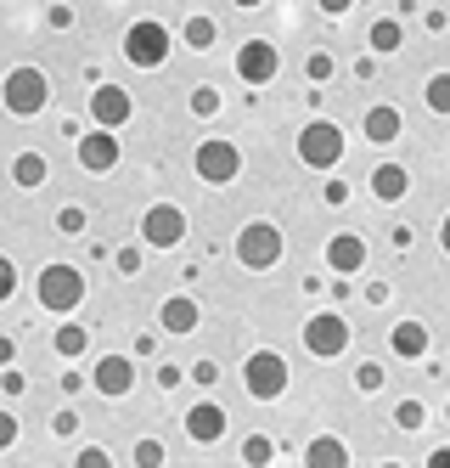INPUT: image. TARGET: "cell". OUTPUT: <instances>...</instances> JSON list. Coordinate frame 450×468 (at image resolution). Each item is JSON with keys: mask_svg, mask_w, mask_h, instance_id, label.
Listing matches in <instances>:
<instances>
[{"mask_svg": "<svg viewBox=\"0 0 450 468\" xmlns=\"http://www.w3.org/2000/svg\"><path fill=\"white\" fill-rule=\"evenodd\" d=\"M0 102H6V113L17 119H34L51 108V74L34 69V62H23V69H12L6 80H0Z\"/></svg>", "mask_w": 450, "mask_h": 468, "instance_id": "1", "label": "cell"}, {"mask_svg": "<svg viewBox=\"0 0 450 468\" xmlns=\"http://www.w3.org/2000/svg\"><path fill=\"white\" fill-rule=\"evenodd\" d=\"M34 293H40V305L46 311H57V316H68V311H79L85 305V271L79 265H46L40 277H34Z\"/></svg>", "mask_w": 450, "mask_h": 468, "instance_id": "2", "label": "cell"}, {"mask_svg": "<svg viewBox=\"0 0 450 468\" xmlns=\"http://www.w3.org/2000/svg\"><path fill=\"white\" fill-rule=\"evenodd\" d=\"M175 51V35L158 23V17H141L124 28V62L130 69H163V57Z\"/></svg>", "mask_w": 450, "mask_h": 468, "instance_id": "3", "label": "cell"}, {"mask_svg": "<svg viewBox=\"0 0 450 468\" xmlns=\"http://www.w3.org/2000/svg\"><path fill=\"white\" fill-rule=\"evenodd\" d=\"M282 249H288V238H282L276 220H248L236 231V260L248 265V271H270V265L282 260Z\"/></svg>", "mask_w": 450, "mask_h": 468, "instance_id": "4", "label": "cell"}, {"mask_svg": "<svg viewBox=\"0 0 450 468\" xmlns=\"http://www.w3.org/2000/svg\"><path fill=\"white\" fill-rule=\"evenodd\" d=\"M192 170H197V181H203V186H231V181L242 176V147H236V142H225V136H209V142H197Z\"/></svg>", "mask_w": 450, "mask_h": 468, "instance_id": "5", "label": "cell"}, {"mask_svg": "<svg viewBox=\"0 0 450 468\" xmlns=\"http://www.w3.org/2000/svg\"><path fill=\"white\" fill-rule=\"evenodd\" d=\"M343 130L338 124H327V119H309L304 130H298V158L309 164V170H338V158H343Z\"/></svg>", "mask_w": 450, "mask_h": 468, "instance_id": "6", "label": "cell"}, {"mask_svg": "<svg viewBox=\"0 0 450 468\" xmlns=\"http://www.w3.org/2000/svg\"><path fill=\"white\" fill-rule=\"evenodd\" d=\"M288 361L276 356V350H254L248 356V367H242V384H248V395L254 400H282L288 395Z\"/></svg>", "mask_w": 450, "mask_h": 468, "instance_id": "7", "label": "cell"}, {"mask_svg": "<svg viewBox=\"0 0 450 468\" xmlns=\"http://www.w3.org/2000/svg\"><path fill=\"white\" fill-rule=\"evenodd\" d=\"M186 231H192V220H186L181 204H152V209L141 215V243H147V249H181Z\"/></svg>", "mask_w": 450, "mask_h": 468, "instance_id": "8", "label": "cell"}, {"mask_svg": "<svg viewBox=\"0 0 450 468\" xmlns=\"http://www.w3.org/2000/svg\"><path fill=\"white\" fill-rule=\"evenodd\" d=\"M304 350L309 356H343L350 350V322H343L338 311H316L304 322Z\"/></svg>", "mask_w": 450, "mask_h": 468, "instance_id": "9", "label": "cell"}, {"mask_svg": "<svg viewBox=\"0 0 450 468\" xmlns=\"http://www.w3.org/2000/svg\"><path fill=\"white\" fill-rule=\"evenodd\" d=\"M276 74H282V51H276L270 40H242V51H236V80L242 85H270Z\"/></svg>", "mask_w": 450, "mask_h": 468, "instance_id": "10", "label": "cell"}, {"mask_svg": "<svg viewBox=\"0 0 450 468\" xmlns=\"http://www.w3.org/2000/svg\"><path fill=\"white\" fill-rule=\"evenodd\" d=\"M74 158H79V170H90V176H108V170H119V136L96 124L90 136H79V142H74Z\"/></svg>", "mask_w": 450, "mask_h": 468, "instance_id": "11", "label": "cell"}, {"mask_svg": "<svg viewBox=\"0 0 450 468\" xmlns=\"http://www.w3.org/2000/svg\"><path fill=\"white\" fill-rule=\"evenodd\" d=\"M181 423H186V441H192V446H215V441H225L231 412L220 407V400H197V407H192Z\"/></svg>", "mask_w": 450, "mask_h": 468, "instance_id": "12", "label": "cell"}, {"mask_svg": "<svg viewBox=\"0 0 450 468\" xmlns=\"http://www.w3.org/2000/svg\"><path fill=\"white\" fill-rule=\"evenodd\" d=\"M90 119H96L101 130L130 124V119H135V96H130L124 85H96V90H90Z\"/></svg>", "mask_w": 450, "mask_h": 468, "instance_id": "13", "label": "cell"}, {"mask_svg": "<svg viewBox=\"0 0 450 468\" xmlns=\"http://www.w3.org/2000/svg\"><path fill=\"white\" fill-rule=\"evenodd\" d=\"M366 260H372V249H366L361 231H332L327 238V271L355 277V271H366Z\"/></svg>", "mask_w": 450, "mask_h": 468, "instance_id": "14", "label": "cell"}, {"mask_svg": "<svg viewBox=\"0 0 450 468\" xmlns=\"http://www.w3.org/2000/svg\"><path fill=\"white\" fill-rule=\"evenodd\" d=\"M90 384H96V395L124 400V395L135 389V361H130V356H101V361L90 367Z\"/></svg>", "mask_w": 450, "mask_h": 468, "instance_id": "15", "label": "cell"}, {"mask_svg": "<svg viewBox=\"0 0 450 468\" xmlns=\"http://www.w3.org/2000/svg\"><path fill=\"white\" fill-rule=\"evenodd\" d=\"M361 136H366V142H377V147L400 142V136H405V113H400V108H389V102L366 108V113H361Z\"/></svg>", "mask_w": 450, "mask_h": 468, "instance_id": "16", "label": "cell"}, {"mask_svg": "<svg viewBox=\"0 0 450 468\" xmlns=\"http://www.w3.org/2000/svg\"><path fill=\"white\" fill-rule=\"evenodd\" d=\"M158 322H163V333H175V339H186V333H197L203 311H197V299H186V293H169L163 305H158Z\"/></svg>", "mask_w": 450, "mask_h": 468, "instance_id": "17", "label": "cell"}, {"mask_svg": "<svg viewBox=\"0 0 450 468\" xmlns=\"http://www.w3.org/2000/svg\"><path fill=\"white\" fill-rule=\"evenodd\" d=\"M366 186H372L377 204H400V197L411 192V170H405V164H377Z\"/></svg>", "mask_w": 450, "mask_h": 468, "instance_id": "18", "label": "cell"}, {"mask_svg": "<svg viewBox=\"0 0 450 468\" xmlns=\"http://www.w3.org/2000/svg\"><path fill=\"white\" fill-rule=\"evenodd\" d=\"M389 350H394L400 361L428 356V327H423V322H411V316H405V322H394V327H389Z\"/></svg>", "mask_w": 450, "mask_h": 468, "instance_id": "19", "label": "cell"}, {"mask_svg": "<svg viewBox=\"0 0 450 468\" xmlns=\"http://www.w3.org/2000/svg\"><path fill=\"white\" fill-rule=\"evenodd\" d=\"M304 463L309 468H343V463H350V446H343L338 434H316V441L304 446Z\"/></svg>", "mask_w": 450, "mask_h": 468, "instance_id": "20", "label": "cell"}, {"mask_svg": "<svg viewBox=\"0 0 450 468\" xmlns=\"http://www.w3.org/2000/svg\"><path fill=\"white\" fill-rule=\"evenodd\" d=\"M12 181H17L23 192L46 186V181H51V164H46V153H17V158H12Z\"/></svg>", "mask_w": 450, "mask_h": 468, "instance_id": "21", "label": "cell"}, {"mask_svg": "<svg viewBox=\"0 0 450 468\" xmlns=\"http://www.w3.org/2000/svg\"><path fill=\"white\" fill-rule=\"evenodd\" d=\"M366 46H372L377 57H394V51L405 46V28H400V17H377V23L366 28Z\"/></svg>", "mask_w": 450, "mask_h": 468, "instance_id": "22", "label": "cell"}, {"mask_svg": "<svg viewBox=\"0 0 450 468\" xmlns=\"http://www.w3.org/2000/svg\"><path fill=\"white\" fill-rule=\"evenodd\" d=\"M181 40H186L192 51H209V46L220 40V23H215L209 12H192V17L181 23Z\"/></svg>", "mask_w": 450, "mask_h": 468, "instance_id": "23", "label": "cell"}, {"mask_svg": "<svg viewBox=\"0 0 450 468\" xmlns=\"http://www.w3.org/2000/svg\"><path fill=\"white\" fill-rule=\"evenodd\" d=\"M51 345H57V356L74 361V356H85V350H90V327H85V322H62Z\"/></svg>", "mask_w": 450, "mask_h": 468, "instance_id": "24", "label": "cell"}, {"mask_svg": "<svg viewBox=\"0 0 450 468\" xmlns=\"http://www.w3.org/2000/svg\"><path fill=\"white\" fill-rule=\"evenodd\" d=\"M428 423V407H423V400H400V407H394V429H405V434H417Z\"/></svg>", "mask_w": 450, "mask_h": 468, "instance_id": "25", "label": "cell"}, {"mask_svg": "<svg viewBox=\"0 0 450 468\" xmlns=\"http://www.w3.org/2000/svg\"><path fill=\"white\" fill-rule=\"evenodd\" d=\"M423 102H428L434 113H450V74H434V80L423 85Z\"/></svg>", "mask_w": 450, "mask_h": 468, "instance_id": "26", "label": "cell"}, {"mask_svg": "<svg viewBox=\"0 0 450 468\" xmlns=\"http://www.w3.org/2000/svg\"><path fill=\"white\" fill-rule=\"evenodd\" d=\"M276 457V441H265V434H248V441H242V463H254V468H265Z\"/></svg>", "mask_w": 450, "mask_h": 468, "instance_id": "27", "label": "cell"}, {"mask_svg": "<svg viewBox=\"0 0 450 468\" xmlns=\"http://www.w3.org/2000/svg\"><path fill=\"white\" fill-rule=\"evenodd\" d=\"M220 102H225V96H220L215 85H197V90H192V113H197V119H215Z\"/></svg>", "mask_w": 450, "mask_h": 468, "instance_id": "28", "label": "cell"}, {"mask_svg": "<svg viewBox=\"0 0 450 468\" xmlns=\"http://www.w3.org/2000/svg\"><path fill=\"white\" fill-rule=\"evenodd\" d=\"M355 389H361V395H377V389H383V367H377V361H361V367H355Z\"/></svg>", "mask_w": 450, "mask_h": 468, "instance_id": "29", "label": "cell"}, {"mask_svg": "<svg viewBox=\"0 0 450 468\" xmlns=\"http://www.w3.org/2000/svg\"><path fill=\"white\" fill-rule=\"evenodd\" d=\"M304 74H309V85H327V80H332V57H327V51H309V57H304Z\"/></svg>", "mask_w": 450, "mask_h": 468, "instance_id": "30", "label": "cell"}, {"mask_svg": "<svg viewBox=\"0 0 450 468\" xmlns=\"http://www.w3.org/2000/svg\"><path fill=\"white\" fill-rule=\"evenodd\" d=\"M85 226H90V220H85V209H79V204H68V209L57 215V231H68V238H79Z\"/></svg>", "mask_w": 450, "mask_h": 468, "instance_id": "31", "label": "cell"}, {"mask_svg": "<svg viewBox=\"0 0 450 468\" xmlns=\"http://www.w3.org/2000/svg\"><path fill=\"white\" fill-rule=\"evenodd\" d=\"M163 463V441H135V468H158Z\"/></svg>", "mask_w": 450, "mask_h": 468, "instance_id": "32", "label": "cell"}, {"mask_svg": "<svg viewBox=\"0 0 450 468\" xmlns=\"http://www.w3.org/2000/svg\"><path fill=\"white\" fill-rule=\"evenodd\" d=\"M113 265H119V277H141V249H135V243H130V249H119V254H113Z\"/></svg>", "mask_w": 450, "mask_h": 468, "instance_id": "33", "label": "cell"}, {"mask_svg": "<svg viewBox=\"0 0 450 468\" xmlns=\"http://www.w3.org/2000/svg\"><path fill=\"white\" fill-rule=\"evenodd\" d=\"M12 293H17V265H12L6 254H0V305H6Z\"/></svg>", "mask_w": 450, "mask_h": 468, "instance_id": "34", "label": "cell"}, {"mask_svg": "<svg viewBox=\"0 0 450 468\" xmlns=\"http://www.w3.org/2000/svg\"><path fill=\"white\" fill-rule=\"evenodd\" d=\"M12 446H17V412L0 407V452H12Z\"/></svg>", "mask_w": 450, "mask_h": 468, "instance_id": "35", "label": "cell"}, {"mask_svg": "<svg viewBox=\"0 0 450 468\" xmlns=\"http://www.w3.org/2000/svg\"><path fill=\"white\" fill-rule=\"evenodd\" d=\"M74 463H79V468H108V463H113V452H108V446H85Z\"/></svg>", "mask_w": 450, "mask_h": 468, "instance_id": "36", "label": "cell"}, {"mask_svg": "<svg viewBox=\"0 0 450 468\" xmlns=\"http://www.w3.org/2000/svg\"><path fill=\"white\" fill-rule=\"evenodd\" d=\"M192 378L209 389V384H220V367H215V361H192Z\"/></svg>", "mask_w": 450, "mask_h": 468, "instance_id": "37", "label": "cell"}, {"mask_svg": "<svg viewBox=\"0 0 450 468\" xmlns=\"http://www.w3.org/2000/svg\"><path fill=\"white\" fill-rule=\"evenodd\" d=\"M46 23L51 28H74V6H46Z\"/></svg>", "mask_w": 450, "mask_h": 468, "instance_id": "38", "label": "cell"}, {"mask_svg": "<svg viewBox=\"0 0 450 468\" xmlns=\"http://www.w3.org/2000/svg\"><path fill=\"white\" fill-rule=\"evenodd\" d=\"M0 389H6V395H23V373H17V367H0Z\"/></svg>", "mask_w": 450, "mask_h": 468, "instance_id": "39", "label": "cell"}, {"mask_svg": "<svg viewBox=\"0 0 450 468\" xmlns=\"http://www.w3.org/2000/svg\"><path fill=\"white\" fill-rule=\"evenodd\" d=\"M321 197H327V204H350V181H327Z\"/></svg>", "mask_w": 450, "mask_h": 468, "instance_id": "40", "label": "cell"}, {"mask_svg": "<svg viewBox=\"0 0 450 468\" xmlns=\"http://www.w3.org/2000/svg\"><path fill=\"white\" fill-rule=\"evenodd\" d=\"M51 429H57V434H74V429H79V412H57Z\"/></svg>", "mask_w": 450, "mask_h": 468, "instance_id": "41", "label": "cell"}, {"mask_svg": "<svg viewBox=\"0 0 450 468\" xmlns=\"http://www.w3.org/2000/svg\"><path fill=\"white\" fill-rule=\"evenodd\" d=\"M316 6H321L327 17H343V12H350V6H355V0H316Z\"/></svg>", "mask_w": 450, "mask_h": 468, "instance_id": "42", "label": "cell"}, {"mask_svg": "<svg viewBox=\"0 0 450 468\" xmlns=\"http://www.w3.org/2000/svg\"><path fill=\"white\" fill-rule=\"evenodd\" d=\"M12 361H17V345L6 339V333H0V367H12Z\"/></svg>", "mask_w": 450, "mask_h": 468, "instance_id": "43", "label": "cell"}, {"mask_svg": "<svg viewBox=\"0 0 450 468\" xmlns=\"http://www.w3.org/2000/svg\"><path fill=\"white\" fill-rule=\"evenodd\" d=\"M428 468H450V446H439V452H428Z\"/></svg>", "mask_w": 450, "mask_h": 468, "instance_id": "44", "label": "cell"}, {"mask_svg": "<svg viewBox=\"0 0 450 468\" xmlns=\"http://www.w3.org/2000/svg\"><path fill=\"white\" fill-rule=\"evenodd\" d=\"M439 249H445V254H450V215H445V220H439Z\"/></svg>", "mask_w": 450, "mask_h": 468, "instance_id": "45", "label": "cell"}, {"mask_svg": "<svg viewBox=\"0 0 450 468\" xmlns=\"http://www.w3.org/2000/svg\"><path fill=\"white\" fill-rule=\"evenodd\" d=\"M231 6H242V12H254V6H265V0H231Z\"/></svg>", "mask_w": 450, "mask_h": 468, "instance_id": "46", "label": "cell"}]
</instances>
